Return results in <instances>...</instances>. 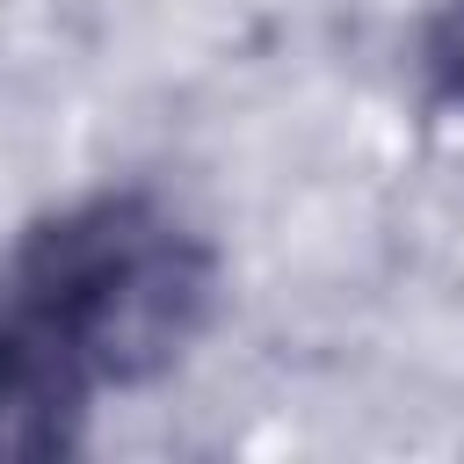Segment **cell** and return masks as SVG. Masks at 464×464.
<instances>
[{
    "instance_id": "cell-2",
    "label": "cell",
    "mask_w": 464,
    "mask_h": 464,
    "mask_svg": "<svg viewBox=\"0 0 464 464\" xmlns=\"http://www.w3.org/2000/svg\"><path fill=\"white\" fill-rule=\"evenodd\" d=\"M420 87L435 109H464V0H435L420 22Z\"/></svg>"
},
{
    "instance_id": "cell-1",
    "label": "cell",
    "mask_w": 464,
    "mask_h": 464,
    "mask_svg": "<svg viewBox=\"0 0 464 464\" xmlns=\"http://www.w3.org/2000/svg\"><path fill=\"white\" fill-rule=\"evenodd\" d=\"M218 312V246L160 188H87L0 261V464L87 450L102 392L167 377Z\"/></svg>"
}]
</instances>
